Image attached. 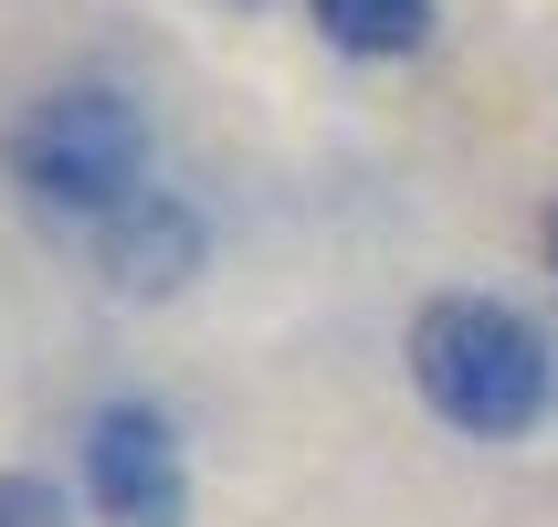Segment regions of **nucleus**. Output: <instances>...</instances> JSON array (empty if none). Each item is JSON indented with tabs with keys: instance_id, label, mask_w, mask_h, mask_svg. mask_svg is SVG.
<instances>
[{
	"instance_id": "nucleus-1",
	"label": "nucleus",
	"mask_w": 558,
	"mask_h": 527,
	"mask_svg": "<svg viewBox=\"0 0 558 527\" xmlns=\"http://www.w3.org/2000/svg\"><path fill=\"white\" fill-rule=\"evenodd\" d=\"M411 391L474 443H527L558 402V359L527 307L506 296H433L411 316Z\"/></svg>"
},
{
	"instance_id": "nucleus-2",
	"label": "nucleus",
	"mask_w": 558,
	"mask_h": 527,
	"mask_svg": "<svg viewBox=\"0 0 558 527\" xmlns=\"http://www.w3.org/2000/svg\"><path fill=\"white\" fill-rule=\"evenodd\" d=\"M0 158H11L32 212H63V221L95 232L106 212H126L148 190V117H137L126 85H43L11 117Z\"/></svg>"
},
{
	"instance_id": "nucleus-3",
	"label": "nucleus",
	"mask_w": 558,
	"mask_h": 527,
	"mask_svg": "<svg viewBox=\"0 0 558 527\" xmlns=\"http://www.w3.org/2000/svg\"><path fill=\"white\" fill-rule=\"evenodd\" d=\"M74 486L95 527H190V443L158 402H95L74 433Z\"/></svg>"
},
{
	"instance_id": "nucleus-4",
	"label": "nucleus",
	"mask_w": 558,
	"mask_h": 527,
	"mask_svg": "<svg viewBox=\"0 0 558 527\" xmlns=\"http://www.w3.org/2000/svg\"><path fill=\"white\" fill-rule=\"evenodd\" d=\"M201 264H211V221H201V201L169 190V180H148L126 212L95 221V275L117 285V296H180Z\"/></svg>"
},
{
	"instance_id": "nucleus-5",
	"label": "nucleus",
	"mask_w": 558,
	"mask_h": 527,
	"mask_svg": "<svg viewBox=\"0 0 558 527\" xmlns=\"http://www.w3.org/2000/svg\"><path fill=\"white\" fill-rule=\"evenodd\" d=\"M306 11H316V32H327L338 53H359V63H401V53L433 43V0H306Z\"/></svg>"
},
{
	"instance_id": "nucleus-6",
	"label": "nucleus",
	"mask_w": 558,
	"mask_h": 527,
	"mask_svg": "<svg viewBox=\"0 0 558 527\" xmlns=\"http://www.w3.org/2000/svg\"><path fill=\"white\" fill-rule=\"evenodd\" d=\"M0 527H74V496L53 475H0Z\"/></svg>"
},
{
	"instance_id": "nucleus-7",
	"label": "nucleus",
	"mask_w": 558,
	"mask_h": 527,
	"mask_svg": "<svg viewBox=\"0 0 558 527\" xmlns=\"http://www.w3.org/2000/svg\"><path fill=\"white\" fill-rule=\"evenodd\" d=\"M548 264H558V212H548Z\"/></svg>"
}]
</instances>
